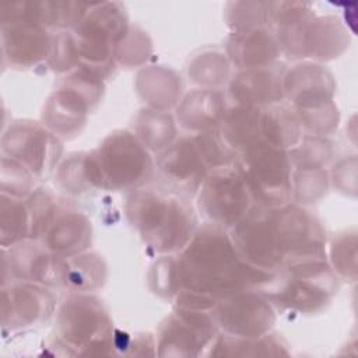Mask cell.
I'll use <instances>...</instances> for the list:
<instances>
[{
  "instance_id": "1",
  "label": "cell",
  "mask_w": 358,
  "mask_h": 358,
  "mask_svg": "<svg viewBox=\"0 0 358 358\" xmlns=\"http://www.w3.org/2000/svg\"><path fill=\"white\" fill-rule=\"evenodd\" d=\"M229 236L248 263L271 273L294 263L326 259V234L320 221L298 204H253L229 229Z\"/></svg>"
},
{
  "instance_id": "2",
  "label": "cell",
  "mask_w": 358,
  "mask_h": 358,
  "mask_svg": "<svg viewBox=\"0 0 358 358\" xmlns=\"http://www.w3.org/2000/svg\"><path fill=\"white\" fill-rule=\"evenodd\" d=\"M277 273L257 268L236 250L227 229L204 224L178 257L179 291L220 302L248 289L264 291Z\"/></svg>"
},
{
  "instance_id": "3",
  "label": "cell",
  "mask_w": 358,
  "mask_h": 358,
  "mask_svg": "<svg viewBox=\"0 0 358 358\" xmlns=\"http://www.w3.org/2000/svg\"><path fill=\"white\" fill-rule=\"evenodd\" d=\"M126 213L141 241L159 255L180 252L197 229L190 199L159 186L134 189L127 199Z\"/></svg>"
},
{
  "instance_id": "4",
  "label": "cell",
  "mask_w": 358,
  "mask_h": 358,
  "mask_svg": "<svg viewBox=\"0 0 358 358\" xmlns=\"http://www.w3.org/2000/svg\"><path fill=\"white\" fill-rule=\"evenodd\" d=\"M130 24L120 3H90L81 21L71 29L78 67L103 80L115 69L116 49Z\"/></svg>"
},
{
  "instance_id": "5",
  "label": "cell",
  "mask_w": 358,
  "mask_h": 358,
  "mask_svg": "<svg viewBox=\"0 0 358 358\" xmlns=\"http://www.w3.org/2000/svg\"><path fill=\"white\" fill-rule=\"evenodd\" d=\"M57 341L73 354H115L113 324L103 302L87 292L66 298L56 312Z\"/></svg>"
},
{
  "instance_id": "6",
  "label": "cell",
  "mask_w": 358,
  "mask_h": 358,
  "mask_svg": "<svg viewBox=\"0 0 358 358\" xmlns=\"http://www.w3.org/2000/svg\"><path fill=\"white\" fill-rule=\"evenodd\" d=\"M337 275L326 259L287 266L263 291L273 305L312 313L324 308L337 292Z\"/></svg>"
},
{
  "instance_id": "7",
  "label": "cell",
  "mask_w": 358,
  "mask_h": 358,
  "mask_svg": "<svg viewBox=\"0 0 358 358\" xmlns=\"http://www.w3.org/2000/svg\"><path fill=\"white\" fill-rule=\"evenodd\" d=\"M242 176L253 203L278 207L292 197V162L287 150L256 143L238 154L234 164Z\"/></svg>"
},
{
  "instance_id": "8",
  "label": "cell",
  "mask_w": 358,
  "mask_h": 358,
  "mask_svg": "<svg viewBox=\"0 0 358 358\" xmlns=\"http://www.w3.org/2000/svg\"><path fill=\"white\" fill-rule=\"evenodd\" d=\"M90 154L101 189L134 190L144 186L154 173L150 151L129 130L108 134Z\"/></svg>"
},
{
  "instance_id": "9",
  "label": "cell",
  "mask_w": 358,
  "mask_h": 358,
  "mask_svg": "<svg viewBox=\"0 0 358 358\" xmlns=\"http://www.w3.org/2000/svg\"><path fill=\"white\" fill-rule=\"evenodd\" d=\"M102 92L103 80L83 69L74 70L48 99L42 112V124L57 137L78 134Z\"/></svg>"
},
{
  "instance_id": "10",
  "label": "cell",
  "mask_w": 358,
  "mask_h": 358,
  "mask_svg": "<svg viewBox=\"0 0 358 358\" xmlns=\"http://www.w3.org/2000/svg\"><path fill=\"white\" fill-rule=\"evenodd\" d=\"M196 196L199 211L206 224L227 231L238 224L255 204L235 166L210 172Z\"/></svg>"
},
{
  "instance_id": "11",
  "label": "cell",
  "mask_w": 358,
  "mask_h": 358,
  "mask_svg": "<svg viewBox=\"0 0 358 358\" xmlns=\"http://www.w3.org/2000/svg\"><path fill=\"white\" fill-rule=\"evenodd\" d=\"M3 155L24 165L36 179L49 176L60 161L63 145L56 134L32 120H15L3 133Z\"/></svg>"
},
{
  "instance_id": "12",
  "label": "cell",
  "mask_w": 358,
  "mask_h": 358,
  "mask_svg": "<svg viewBox=\"0 0 358 358\" xmlns=\"http://www.w3.org/2000/svg\"><path fill=\"white\" fill-rule=\"evenodd\" d=\"M213 309L175 306L164 320L157 338L159 357H197L210 347L218 336Z\"/></svg>"
},
{
  "instance_id": "13",
  "label": "cell",
  "mask_w": 358,
  "mask_h": 358,
  "mask_svg": "<svg viewBox=\"0 0 358 358\" xmlns=\"http://www.w3.org/2000/svg\"><path fill=\"white\" fill-rule=\"evenodd\" d=\"M281 52L291 57L330 60L341 55L348 46L345 28L334 17H316L282 29H277Z\"/></svg>"
},
{
  "instance_id": "14",
  "label": "cell",
  "mask_w": 358,
  "mask_h": 358,
  "mask_svg": "<svg viewBox=\"0 0 358 358\" xmlns=\"http://www.w3.org/2000/svg\"><path fill=\"white\" fill-rule=\"evenodd\" d=\"M214 319L225 334L242 338H257L271 331L275 323L273 302L257 289H248L217 302Z\"/></svg>"
},
{
  "instance_id": "15",
  "label": "cell",
  "mask_w": 358,
  "mask_h": 358,
  "mask_svg": "<svg viewBox=\"0 0 358 358\" xmlns=\"http://www.w3.org/2000/svg\"><path fill=\"white\" fill-rule=\"evenodd\" d=\"M159 187L192 199L210 173L194 137L176 138L168 148L158 152L155 159Z\"/></svg>"
},
{
  "instance_id": "16",
  "label": "cell",
  "mask_w": 358,
  "mask_h": 358,
  "mask_svg": "<svg viewBox=\"0 0 358 358\" xmlns=\"http://www.w3.org/2000/svg\"><path fill=\"white\" fill-rule=\"evenodd\" d=\"M55 295L42 284L17 281L3 285L1 326L4 330H20L46 320L55 310Z\"/></svg>"
},
{
  "instance_id": "17",
  "label": "cell",
  "mask_w": 358,
  "mask_h": 358,
  "mask_svg": "<svg viewBox=\"0 0 358 358\" xmlns=\"http://www.w3.org/2000/svg\"><path fill=\"white\" fill-rule=\"evenodd\" d=\"M59 262L43 243L27 239L3 249V277L8 273L17 281L57 285Z\"/></svg>"
},
{
  "instance_id": "18",
  "label": "cell",
  "mask_w": 358,
  "mask_h": 358,
  "mask_svg": "<svg viewBox=\"0 0 358 358\" xmlns=\"http://www.w3.org/2000/svg\"><path fill=\"white\" fill-rule=\"evenodd\" d=\"M53 35L48 28L11 22L1 24V50L3 60L13 67L27 69L48 62Z\"/></svg>"
},
{
  "instance_id": "19",
  "label": "cell",
  "mask_w": 358,
  "mask_h": 358,
  "mask_svg": "<svg viewBox=\"0 0 358 358\" xmlns=\"http://www.w3.org/2000/svg\"><path fill=\"white\" fill-rule=\"evenodd\" d=\"M284 98L294 110L313 109L333 102L334 81L330 71L315 63H301L284 73Z\"/></svg>"
},
{
  "instance_id": "20",
  "label": "cell",
  "mask_w": 358,
  "mask_h": 358,
  "mask_svg": "<svg viewBox=\"0 0 358 358\" xmlns=\"http://www.w3.org/2000/svg\"><path fill=\"white\" fill-rule=\"evenodd\" d=\"M284 64L241 70L229 83V95L236 105L270 106L284 99Z\"/></svg>"
},
{
  "instance_id": "21",
  "label": "cell",
  "mask_w": 358,
  "mask_h": 358,
  "mask_svg": "<svg viewBox=\"0 0 358 358\" xmlns=\"http://www.w3.org/2000/svg\"><path fill=\"white\" fill-rule=\"evenodd\" d=\"M280 53L277 35L266 28L235 31L227 42V56L239 70L270 66Z\"/></svg>"
},
{
  "instance_id": "22",
  "label": "cell",
  "mask_w": 358,
  "mask_h": 358,
  "mask_svg": "<svg viewBox=\"0 0 358 358\" xmlns=\"http://www.w3.org/2000/svg\"><path fill=\"white\" fill-rule=\"evenodd\" d=\"M92 241L91 221L78 211L56 214L42 235V243L59 259L71 257L87 250Z\"/></svg>"
},
{
  "instance_id": "23",
  "label": "cell",
  "mask_w": 358,
  "mask_h": 358,
  "mask_svg": "<svg viewBox=\"0 0 358 358\" xmlns=\"http://www.w3.org/2000/svg\"><path fill=\"white\" fill-rule=\"evenodd\" d=\"M227 113L220 91L200 88L189 92L178 106L179 124L192 131L201 133L220 126Z\"/></svg>"
},
{
  "instance_id": "24",
  "label": "cell",
  "mask_w": 358,
  "mask_h": 358,
  "mask_svg": "<svg viewBox=\"0 0 358 358\" xmlns=\"http://www.w3.org/2000/svg\"><path fill=\"white\" fill-rule=\"evenodd\" d=\"M136 88L148 108L168 112L180 99L182 81L172 69L150 66L137 74Z\"/></svg>"
},
{
  "instance_id": "25",
  "label": "cell",
  "mask_w": 358,
  "mask_h": 358,
  "mask_svg": "<svg viewBox=\"0 0 358 358\" xmlns=\"http://www.w3.org/2000/svg\"><path fill=\"white\" fill-rule=\"evenodd\" d=\"M106 281V264L96 253H80L60 259L57 285L76 294L88 292L102 287Z\"/></svg>"
},
{
  "instance_id": "26",
  "label": "cell",
  "mask_w": 358,
  "mask_h": 358,
  "mask_svg": "<svg viewBox=\"0 0 358 358\" xmlns=\"http://www.w3.org/2000/svg\"><path fill=\"white\" fill-rule=\"evenodd\" d=\"M263 108L235 105L228 109L218 130L225 143L236 152L263 141L262 136Z\"/></svg>"
},
{
  "instance_id": "27",
  "label": "cell",
  "mask_w": 358,
  "mask_h": 358,
  "mask_svg": "<svg viewBox=\"0 0 358 358\" xmlns=\"http://www.w3.org/2000/svg\"><path fill=\"white\" fill-rule=\"evenodd\" d=\"M289 354L287 343L271 331L257 338L218 334L210 350L213 357H281Z\"/></svg>"
},
{
  "instance_id": "28",
  "label": "cell",
  "mask_w": 358,
  "mask_h": 358,
  "mask_svg": "<svg viewBox=\"0 0 358 358\" xmlns=\"http://www.w3.org/2000/svg\"><path fill=\"white\" fill-rule=\"evenodd\" d=\"M302 126L292 108L275 103L263 108L262 136L270 145L289 150L303 137Z\"/></svg>"
},
{
  "instance_id": "29",
  "label": "cell",
  "mask_w": 358,
  "mask_h": 358,
  "mask_svg": "<svg viewBox=\"0 0 358 358\" xmlns=\"http://www.w3.org/2000/svg\"><path fill=\"white\" fill-rule=\"evenodd\" d=\"M136 136L148 151L161 152L176 140V124L171 113L145 108L136 117Z\"/></svg>"
},
{
  "instance_id": "30",
  "label": "cell",
  "mask_w": 358,
  "mask_h": 358,
  "mask_svg": "<svg viewBox=\"0 0 358 358\" xmlns=\"http://www.w3.org/2000/svg\"><path fill=\"white\" fill-rule=\"evenodd\" d=\"M31 239V215L25 200L1 193L0 197V245L7 249Z\"/></svg>"
},
{
  "instance_id": "31",
  "label": "cell",
  "mask_w": 358,
  "mask_h": 358,
  "mask_svg": "<svg viewBox=\"0 0 358 358\" xmlns=\"http://www.w3.org/2000/svg\"><path fill=\"white\" fill-rule=\"evenodd\" d=\"M56 183L67 193L81 194L90 189H99L96 172L90 152H77L70 155L59 166Z\"/></svg>"
},
{
  "instance_id": "32",
  "label": "cell",
  "mask_w": 358,
  "mask_h": 358,
  "mask_svg": "<svg viewBox=\"0 0 358 358\" xmlns=\"http://www.w3.org/2000/svg\"><path fill=\"white\" fill-rule=\"evenodd\" d=\"M228 74L229 62L221 52H203L189 63L190 80L203 88L215 90V87L225 83Z\"/></svg>"
},
{
  "instance_id": "33",
  "label": "cell",
  "mask_w": 358,
  "mask_h": 358,
  "mask_svg": "<svg viewBox=\"0 0 358 358\" xmlns=\"http://www.w3.org/2000/svg\"><path fill=\"white\" fill-rule=\"evenodd\" d=\"M288 154L296 169H324L331 159L333 148L323 137L305 136Z\"/></svg>"
},
{
  "instance_id": "34",
  "label": "cell",
  "mask_w": 358,
  "mask_h": 358,
  "mask_svg": "<svg viewBox=\"0 0 358 358\" xmlns=\"http://www.w3.org/2000/svg\"><path fill=\"white\" fill-rule=\"evenodd\" d=\"M227 24L235 31L264 28L270 25V3L236 1L227 8Z\"/></svg>"
},
{
  "instance_id": "35",
  "label": "cell",
  "mask_w": 358,
  "mask_h": 358,
  "mask_svg": "<svg viewBox=\"0 0 358 358\" xmlns=\"http://www.w3.org/2000/svg\"><path fill=\"white\" fill-rule=\"evenodd\" d=\"M194 140L210 169L234 166L238 154L225 143L218 126L196 134Z\"/></svg>"
},
{
  "instance_id": "36",
  "label": "cell",
  "mask_w": 358,
  "mask_h": 358,
  "mask_svg": "<svg viewBox=\"0 0 358 358\" xmlns=\"http://www.w3.org/2000/svg\"><path fill=\"white\" fill-rule=\"evenodd\" d=\"M35 176L20 162L1 157V193L27 199L35 190Z\"/></svg>"
},
{
  "instance_id": "37",
  "label": "cell",
  "mask_w": 358,
  "mask_h": 358,
  "mask_svg": "<svg viewBox=\"0 0 358 358\" xmlns=\"http://www.w3.org/2000/svg\"><path fill=\"white\" fill-rule=\"evenodd\" d=\"M330 262L334 273L343 278L355 280L357 274V235L355 232L338 234L330 246Z\"/></svg>"
},
{
  "instance_id": "38",
  "label": "cell",
  "mask_w": 358,
  "mask_h": 358,
  "mask_svg": "<svg viewBox=\"0 0 358 358\" xmlns=\"http://www.w3.org/2000/svg\"><path fill=\"white\" fill-rule=\"evenodd\" d=\"M329 187L324 169H296L292 173V196L298 203L309 204L320 200Z\"/></svg>"
},
{
  "instance_id": "39",
  "label": "cell",
  "mask_w": 358,
  "mask_h": 358,
  "mask_svg": "<svg viewBox=\"0 0 358 358\" xmlns=\"http://www.w3.org/2000/svg\"><path fill=\"white\" fill-rule=\"evenodd\" d=\"M25 201L31 215V239H36L43 235L56 217V200L48 189L39 187L35 189Z\"/></svg>"
},
{
  "instance_id": "40",
  "label": "cell",
  "mask_w": 358,
  "mask_h": 358,
  "mask_svg": "<svg viewBox=\"0 0 358 358\" xmlns=\"http://www.w3.org/2000/svg\"><path fill=\"white\" fill-rule=\"evenodd\" d=\"M150 287L154 294L164 299H172L179 292L178 259L171 255L159 257L150 270Z\"/></svg>"
},
{
  "instance_id": "41",
  "label": "cell",
  "mask_w": 358,
  "mask_h": 358,
  "mask_svg": "<svg viewBox=\"0 0 358 358\" xmlns=\"http://www.w3.org/2000/svg\"><path fill=\"white\" fill-rule=\"evenodd\" d=\"M152 43L148 35L138 27L129 28V32L116 49V62L126 67L143 64L151 55Z\"/></svg>"
},
{
  "instance_id": "42",
  "label": "cell",
  "mask_w": 358,
  "mask_h": 358,
  "mask_svg": "<svg viewBox=\"0 0 358 358\" xmlns=\"http://www.w3.org/2000/svg\"><path fill=\"white\" fill-rule=\"evenodd\" d=\"M294 110V109H292ZM303 131H308L310 136H324L331 133L337 129L340 113L334 102L327 105L313 108V109H303V110H294Z\"/></svg>"
},
{
  "instance_id": "43",
  "label": "cell",
  "mask_w": 358,
  "mask_h": 358,
  "mask_svg": "<svg viewBox=\"0 0 358 358\" xmlns=\"http://www.w3.org/2000/svg\"><path fill=\"white\" fill-rule=\"evenodd\" d=\"M46 63L56 73H69L78 67V53L71 31H60L53 35V43Z\"/></svg>"
},
{
  "instance_id": "44",
  "label": "cell",
  "mask_w": 358,
  "mask_h": 358,
  "mask_svg": "<svg viewBox=\"0 0 358 358\" xmlns=\"http://www.w3.org/2000/svg\"><path fill=\"white\" fill-rule=\"evenodd\" d=\"M331 180L334 187L340 189V192L347 193V180L355 189V158L344 159L337 166H334L331 172Z\"/></svg>"
}]
</instances>
